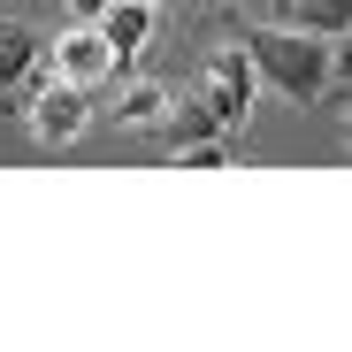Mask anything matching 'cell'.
I'll return each mask as SVG.
<instances>
[{"mask_svg":"<svg viewBox=\"0 0 352 352\" xmlns=\"http://www.w3.org/2000/svg\"><path fill=\"white\" fill-rule=\"evenodd\" d=\"M176 161H184V168H222V161H230V146H214V138H192V146H176Z\"/></svg>","mask_w":352,"mask_h":352,"instance_id":"cell-10","label":"cell"},{"mask_svg":"<svg viewBox=\"0 0 352 352\" xmlns=\"http://www.w3.org/2000/svg\"><path fill=\"white\" fill-rule=\"evenodd\" d=\"M337 69H344V77H352V31H344V54H337Z\"/></svg>","mask_w":352,"mask_h":352,"instance_id":"cell-12","label":"cell"},{"mask_svg":"<svg viewBox=\"0 0 352 352\" xmlns=\"http://www.w3.org/2000/svg\"><path fill=\"white\" fill-rule=\"evenodd\" d=\"M100 31H107V46H115V69H131V54L153 38V0H115V8L100 16Z\"/></svg>","mask_w":352,"mask_h":352,"instance_id":"cell-5","label":"cell"},{"mask_svg":"<svg viewBox=\"0 0 352 352\" xmlns=\"http://www.w3.org/2000/svg\"><path fill=\"white\" fill-rule=\"evenodd\" d=\"M85 123H92V85L54 77V85L31 100V131H38V146H77Z\"/></svg>","mask_w":352,"mask_h":352,"instance_id":"cell-3","label":"cell"},{"mask_svg":"<svg viewBox=\"0 0 352 352\" xmlns=\"http://www.w3.org/2000/svg\"><path fill=\"white\" fill-rule=\"evenodd\" d=\"M107 8H115V0H69V16H77V23H100Z\"/></svg>","mask_w":352,"mask_h":352,"instance_id":"cell-11","label":"cell"},{"mask_svg":"<svg viewBox=\"0 0 352 352\" xmlns=\"http://www.w3.org/2000/svg\"><path fill=\"white\" fill-rule=\"evenodd\" d=\"M283 23H299L314 38H344L352 31V0H283Z\"/></svg>","mask_w":352,"mask_h":352,"instance_id":"cell-7","label":"cell"},{"mask_svg":"<svg viewBox=\"0 0 352 352\" xmlns=\"http://www.w3.org/2000/svg\"><path fill=\"white\" fill-rule=\"evenodd\" d=\"M168 131H176V146H192V138H222V123H214L207 100H176V107H168Z\"/></svg>","mask_w":352,"mask_h":352,"instance_id":"cell-9","label":"cell"},{"mask_svg":"<svg viewBox=\"0 0 352 352\" xmlns=\"http://www.w3.org/2000/svg\"><path fill=\"white\" fill-rule=\"evenodd\" d=\"M253 92H261V69H253V54H245V38H238V46H222L214 62H207V107H214V123H222V131H245Z\"/></svg>","mask_w":352,"mask_h":352,"instance_id":"cell-2","label":"cell"},{"mask_svg":"<svg viewBox=\"0 0 352 352\" xmlns=\"http://www.w3.org/2000/svg\"><path fill=\"white\" fill-rule=\"evenodd\" d=\"M54 77H69V85H100L115 77V46L100 23H69L62 38H54Z\"/></svg>","mask_w":352,"mask_h":352,"instance_id":"cell-4","label":"cell"},{"mask_svg":"<svg viewBox=\"0 0 352 352\" xmlns=\"http://www.w3.org/2000/svg\"><path fill=\"white\" fill-rule=\"evenodd\" d=\"M344 138H352V115H344Z\"/></svg>","mask_w":352,"mask_h":352,"instance_id":"cell-13","label":"cell"},{"mask_svg":"<svg viewBox=\"0 0 352 352\" xmlns=\"http://www.w3.org/2000/svg\"><path fill=\"white\" fill-rule=\"evenodd\" d=\"M31 62H38V38H31L23 23H0V92L23 85V77H31Z\"/></svg>","mask_w":352,"mask_h":352,"instance_id":"cell-8","label":"cell"},{"mask_svg":"<svg viewBox=\"0 0 352 352\" xmlns=\"http://www.w3.org/2000/svg\"><path fill=\"white\" fill-rule=\"evenodd\" d=\"M245 54H253V69H261V85L268 92H283L291 107H314L322 100V85L337 77V54L314 38V31H276V23H261V31H245Z\"/></svg>","mask_w":352,"mask_h":352,"instance_id":"cell-1","label":"cell"},{"mask_svg":"<svg viewBox=\"0 0 352 352\" xmlns=\"http://www.w3.org/2000/svg\"><path fill=\"white\" fill-rule=\"evenodd\" d=\"M168 107H176V92H168L161 77H138L123 100H115V123H123V131H161Z\"/></svg>","mask_w":352,"mask_h":352,"instance_id":"cell-6","label":"cell"}]
</instances>
